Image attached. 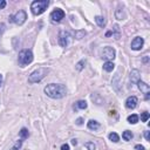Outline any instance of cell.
Returning a JSON list of instances; mask_svg holds the SVG:
<instances>
[{"mask_svg":"<svg viewBox=\"0 0 150 150\" xmlns=\"http://www.w3.org/2000/svg\"><path fill=\"white\" fill-rule=\"evenodd\" d=\"M43 91H45V94H46L48 97L55 98V100L62 98V97H64L66 94H67L66 87H64L63 84H61V83H49V84H47V86L45 87Z\"/></svg>","mask_w":150,"mask_h":150,"instance_id":"1","label":"cell"},{"mask_svg":"<svg viewBox=\"0 0 150 150\" xmlns=\"http://www.w3.org/2000/svg\"><path fill=\"white\" fill-rule=\"evenodd\" d=\"M48 71H49V69L46 68V67H40V68L35 69L34 71H32V73L29 74V76H28V82H29V83H38V82H40V81L48 74Z\"/></svg>","mask_w":150,"mask_h":150,"instance_id":"2","label":"cell"},{"mask_svg":"<svg viewBox=\"0 0 150 150\" xmlns=\"http://www.w3.org/2000/svg\"><path fill=\"white\" fill-rule=\"evenodd\" d=\"M48 5H49L48 0H35L30 4V11L34 15H40L47 9Z\"/></svg>","mask_w":150,"mask_h":150,"instance_id":"3","label":"cell"},{"mask_svg":"<svg viewBox=\"0 0 150 150\" xmlns=\"http://www.w3.org/2000/svg\"><path fill=\"white\" fill-rule=\"evenodd\" d=\"M34 56H33V53L30 49H22L20 53H19V56H18V60H19V64L21 67H26L28 66L29 63H32Z\"/></svg>","mask_w":150,"mask_h":150,"instance_id":"4","label":"cell"},{"mask_svg":"<svg viewBox=\"0 0 150 150\" xmlns=\"http://www.w3.org/2000/svg\"><path fill=\"white\" fill-rule=\"evenodd\" d=\"M26 19H27V13L25 11H19L14 15L9 16V21H12V22H14V23H16L19 26L22 25L26 21Z\"/></svg>","mask_w":150,"mask_h":150,"instance_id":"5","label":"cell"},{"mask_svg":"<svg viewBox=\"0 0 150 150\" xmlns=\"http://www.w3.org/2000/svg\"><path fill=\"white\" fill-rule=\"evenodd\" d=\"M70 33L66 30H61L59 33V45L61 47H67L70 43Z\"/></svg>","mask_w":150,"mask_h":150,"instance_id":"6","label":"cell"},{"mask_svg":"<svg viewBox=\"0 0 150 150\" xmlns=\"http://www.w3.org/2000/svg\"><path fill=\"white\" fill-rule=\"evenodd\" d=\"M115 56H116V52L112 47L107 46L103 48V50H102V57L103 59H105L107 61H112L115 59Z\"/></svg>","mask_w":150,"mask_h":150,"instance_id":"7","label":"cell"},{"mask_svg":"<svg viewBox=\"0 0 150 150\" xmlns=\"http://www.w3.org/2000/svg\"><path fill=\"white\" fill-rule=\"evenodd\" d=\"M63 18H64V12H63V9H61V8H55V9L50 13V19H52L53 22H59V21H61Z\"/></svg>","mask_w":150,"mask_h":150,"instance_id":"8","label":"cell"},{"mask_svg":"<svg viewBox=\"0 0 150 150\" xmlns=\"http://www.w3.org/2000/svg\"><path fill=\"white\" fill-rule=\"evenodd\" d=\"M143 45H144L143 38L136 36V38H134V40L131 41V49H134V50H141V49L143 48Z\"/></svg>","mask_w":150,"mask_h":150,"instance_id":"9","label":"cell"},{"mask_svg":"<svg viewBox=\"0 0 150 150\" xmlns=\"http://www.w3.org/2000/svg\"><path fill=\"white\" fill-rule=\"evenodd\" d=\"M136 84L138 86V89L145 95V98H149V95H150V87H149V84H146L143 81H138Z\"/></svg>","mask_w":150,"mask_h":150,"instance_id":"10","label":"cell"},{"mask_svg":"<svg viewBox=\"0 0 150 150\" xmlns=\"http://www.w3.org/2000/svg\"><path fill=\"white\" fill-rule=\"evenodd\" d=\"M137 103H138V98L136 96H129L125 100V107L128 109H135L137 107Z\"/></svg>","mask_w":150,"mask_h":150,"instance_id":"11","label":"cell"},{"mask_svg":"<svg viewBox=\"0 0 150 150\" xmlns=\"http://www.w3.org/2000/svg\"><path fill=\"white\" fill-rule=\"evenodd\" d=\"M130 81L134 84H136L138 81H141V73L138 69H132L130 71Z\"/></svg>","mask_w":150,"mask_h":150,"instance_id":"12","label":"cell"},{"mask_svg":"<svg viewBox=\"0 0 150 150\" xmlns=\"http://www.w3.org/2000/svg\"><path fill=\"white\" fill-rule=\"evenodd\" d=\"M111 34H112V36H115V39H118V38H120V27H118V25H114L112 30L107 32V33H105V36H109V35H111Z\"/></svg>","mask_w":150,"mask_h":150,"instance_id":"13","label":"cell"},{"mask_svg":"<svg viewBox=\"0 0 150 150\" xmlns=\"http://www.w3.org/2000/svg\"><path fill=\"white\" fill-rule=\"evenodd\" d=\"M87 127H88V129L95 131V130H98V129H100V123H98L97 121H95V120H90V121L88 122Z\"/></svg>","mask_w":150,"mask_h":150,"instance_id":"14","label":"cell"},{"mask_svg":"<svg viewBox=\"0 0 150 150\" xmlns=\"http://www.w3.org/2000/svg\"><path fill=\"white\" fill-rule=\"evenodd\" d=\"M95 22L97 23V26L104 27L105 23H107V20H105V18H103V16H101V15H96V16H95Z\"/></svg>","mask_w":150,"mask_h":150,"instance_id":"15","label":"cell"},{"mask_svg":"<svg viewBox=\"0 0 150 150\" xmlns=\"http://www.w3.org/2000/svg\"><path fill=\"white\" fill-rule=\"evenodd\" d=\"M115 68V64H114V62L112 61H105L104 62V64H103V69L105 70V71H112V69Z\"/></svg>","mask_w":150,"mask_h":150,"instance_id":"16","label":"cell"},{"mask_svg":"<svg viewBox=\"0 0 150 150\" xmlns=\"http://www.w3.org/2000/svg\"><path fill=\"white\" fill-rule=\"evenodd\" d=\"M115 18H116L117 20H123V19L125 18V14H124V12H123V8L121 9V7H118V8L115 11Z\"/></svg>","mask_w":150,"mask_h":150,"instance_id":"17","label":"cell"},{"mask_svg":"<svg viewBox=\"0 0 150 150\" xmlns=\"http://www.w3.org/2000/svg\"><path fill=\"white\" fill-rule=\"evenodd\" d=\"M132 137H134V134H132L130 130H125V131L122 134V138H123L124 141H131Z\"/></svg>","mask_w":150,"mask_h":150,"instance_id":"18","label":"cell"},{"mask_svg":"<svg viewBox=\"0 0 150 150\" xmlns=\"http://www.w3.org/2000/svg\"><path fill=\"white\" fill-rule=\"evenodd\" d=\"M127 120H128V122H129L130 124H136V123L138 122V116H137L136 114H132V115H129Z\"/></svg>","mask_w":150,"mask_h":150,"instance_id":"19","label":"cell"},{"mask_svg":"<svg viewBox=\"0 0 150 150\" xmlns=\"http://www.w3.org/2000/svg\"><path fill=\"white\" fill-rule=\"evenodd\" d=\"M108 137H109V139H110L111 142H114V143H117V142L120 141V136H118L116 132H110V134L108 135Z\"/></svg>","mask_w":150,"mask_h":150,"instance_id":"20","label":"cell"},{"mask_svg":"<svg viewBox=\"0 0 150 150\" xmlns=\"http://www.w3.org/2000/svg\"><path fill=\"white\" fill-rule=\"evenodd\" d=\"M76 108L77 109H86L87 108V102L83 100H80L76 102Z\"/></svg>","mask_w":150,"mask_h":150,"instance_id":"21","label":"cell"},{"mask_svg":"<svg viewBox=\"0 0 150 150\" xmlns=\"http://www.w3.org/2000/svg\"><path fill=\"white\" fill-rule=\"evenodd\" d=\"M19 134H20V137H21L22 139H25V138H27V137L29 136V132H28V130H27L26 128H22Z\"/></svg>","mask_w":150,"mask_h":150,"instance_id":"22","label":"cell"},{"mask_svg":"<svg viewBox=\"0 0 150 150\" xmlns=\"http://www.w3.org/2000/svg\"><path fill=\"white\" fill-rule=\"evenodd\" d=\"M149 117H150V114H149L148 111L141 112V120H142V122H146V121L149 120Z\"/></svg>","mask_w":150,"mask_h":150,"instance_id":"23","label":"cell"},{"mask_svg":"<svg viewBox=\"0 0 150 150\" xmlns=\"http://www.w3.org/2000/svg\"><path fill=\"white\" fill-rule=\"evenodd\" d=\"M84 64H86V60L83 59V60H81V61H79L77 63H76V69L80 71V70H82L83 69V67H84Z\"/></svg>","mask_w":150,"mask_h":150,"instance_id":"24","label":"cell"},{"mask_svg":"<svg viewBox=\"0 0 150 150\" xmlns=\"http://www.w3.org/2000/svg\"><path fill=\"white\" fill-rule=\"evenodd\" d=\"M84 145H86L87 150H96V145L94 144V142H87Z\"/></svg>","mask_w":150,"mask_h":150,"instance_id":"25","label":"cell"},{"mask_svg":"<svg viewBox=\"0 0 150 150\" xmlns=\"http://www.w3.org/2000/svg\"><path fill=\"white\" fill-rule=\"evenodd\" d=\"M83 35H86V30H79V32L75 33V36H76V39H79V40L82 39Z\"/></svg>","mask_w":150,"mask_h":150,"instance_id":"26","label":"cell"},{"mask_svg":"<svg viewBox=\"0 0 150 150\" xmlns=\"http://www.w3.org/2000/svg\"><path fill=\"white\" fill-rule=\"evenodd\" d=\"M5 28H6V25H5L4 22H0V36H1V34L5 32Z\"/></svg>","mask_w":150,"mask_h":150,"instance_id":"27","label":"cell"},{"mask_svg":"<svg viewBox=\"0 0 150 150\" xmlns=\"http://www.w3.org/2000/svg\"><path fill=\"white\" fill-rule=\"evenodd\" d=\"M60 150H70V148H69V145L67 143H64V144L61 145V149Z\"/></svg>","mask_w":150,"mask_h":150,"instance_id":"28","label":"cell"},{"mask_svg":"<svg viewBox=\"0 0 150 150\" xmlns=\"http://www.w3.org/2000/svg\"><path fill=\"white\" fill-rule=\"evenodd\" d=\"M149 132H150V131H148V130H145V131H144V134H143L146 141H150V135H149Z\"/></svg>","mask_w":150,"mask_h":150,"instance_id":"29","label":"cell"},{"mask_svg":"<svg viewBox=\"0 0 150 150\" xmlns=\"http://www.w3.org/2000/svg\"><path fill=\"white\" fill-rule=\"evenodd\" d=\"M135 150H145V149H144L143 145H141V144H136V145H135Z\"/></svg>","mask_w":150,"mask_h":150,"instance_id":"30","label":"cell"},{"mask_svg":"<svg viewBox=\"0 0 150 150\" xmlns=\"http://www.w3.org/2000/svg\"><path fill=\"white\" fill-rule=\"evenodd\" d=\"M5 7H6V1L5 0H0V9H2Z\"/></svg>","mask_w":150,"mask_h":150,"instance_id":"31","label":"cell"},{"mask_svg":"<svg viewBox=\"0 0 150 150\" xmlns=\"http://www.w3.org/2000/svg\"><path fill=\"white\" fill-rule=\"evenodd\" d=\"M82 123H83V118H82V117H79V118L76 120V124H77V125H81Z\"/></svg>","mask_w":150,"mask_h":150,"instance_id":"32","label":"cell"},{"mask_svg":"<svg viewBox=\"0 0 150 150\" xmlns=\"http://www.w3.org/2000/svg\"><path fill=\"white\" fill-rule=\"evenodd\" d=\"M71 143H73L74 145H76V144H77V139H75V138H73V139H71Z\"/></svg>","mask_w":150,"mask_h":150,"instance_id":"33","label":"cell"},{"mask_svg":"<svg viewBox=\"0 0 150 150\" xmlns=\"http://www.w3.org/2000/svg\"><path fill=\"white\" fill-rule=\"evenodd\" d=\"M148 60H149V59H148V56H145V57L143 59V62H148Z\"/></svg>","mask_w":150,"mask_h":150,"instance_id":"34","label":"cell"},{"mask_svg":"<svg viewBox=\"0 0 150 150\" xmlns=\"http://www.w3.org/2000/svg\"><path fill=\"white\" fill-rule=\"evenodd\" d=\"M1 82H2V76H1V74H0V86H1Z\"/></svg>","mask_w":150,"mask_h":150,"instance_id":"35","label":"cell"},{"mask_svg":"<svg viewBox=\"0 0 150 150\" xmlns=\"http://www.w3.org/2000/svg\"><path fill=\"white\" fill-rule=\"evenodd\" d=\"M11 150H18V149H16V146H14V148H13V149H11Z\"/></svg>","mask_w":150,"mask_h":150,"instance_id":"36","label":"cell"}]
</instances>
